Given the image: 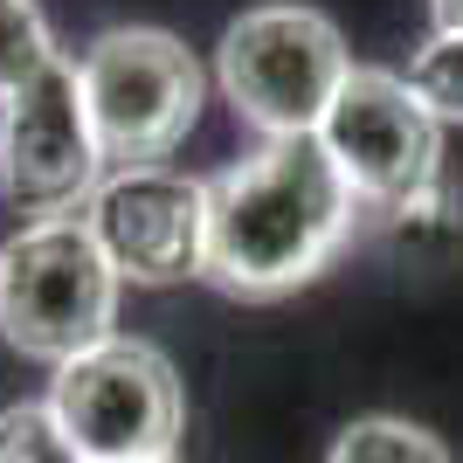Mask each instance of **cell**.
I'll return each instance as SVG.
<instances>
[{
	"label": "cell",
	"mask_w": 463,
	"mask_h": 463,
	"mask_svg": "<svg viewBox=\"0 0 463 463\" xmlns=\"http://www.w3.org/2000/svg\"><path fill=\"white\" fill-rule=\"evenodd\" d=\"M104 187V153L90 132L77 62L49 56L14 97H0V194L21 214H70Z\"/></svg>",
	"instance_id": "7"
},
{
	"label": "cell",
	"mask_w": 463,
	"mask_h": 463,
	"mask_svg": "<svg viewBox=\"0 0 463 463\" xmlns=\"http://www.w3.org/2000/svg\"><path fill=\"white\" fill-rule=\"evenodd\" d=\"M118 318V270L83 214H49L0 250V339L21 360H77Z\"/></svg>",
	"instance_id": "2"
},
{
	"label": "cell",
	"mask_w": 463,
	"mask_h": 463,
	"mask_svg": "<svg viewBox=\"0 0 463 463\" xmlns=\"http://www.w3.org/2000/svg\"><path fill=\"white\" fill-rule=\"evenodd\" d=\"M49 56H56V42H49V21L35 14V0H0V97H14Z\"/></svg>",
	"instance_id": "10"
},
{
	"label": "cell",
	"mask_w": 463,
	"mask_h": 463,
	"mask_svg": "<svg viewBox=\"0 0 463 463\" xmlns=\"http://www.w3.org/2000/svg\"><path fill=\"white\" fill-rule=\"evenodd\" d=\"M49 415L77 443L83 463H153L174 457L187 429V394H180L174 360L146 339H104L56 367Z\"/></svg>",
	"instance_id": "5"
},
{
	"label": "cell",
	"mask_w": 463,
	"mask_h": 463,
	"mask_svg": "<svg viewBox=\"0 0 463 463\" xmlns=\"http://www.w3.org/2000/svg\"><path fill=\"white\" fill-rule=\"evenodd\" d=\"M214 70H222V90L256 132L270 138H305L318 132L326 104L339 97V83L353 77L346 42L318 7H250L222 28V49H214Z\"/></svg>",
	"instance_id": "3"
},
{
	"label": "cell",
	"mask_w": 463,
	"mask_h": 463,
	"mask_svg": "<svg viewBox=\"0 0 463 463\" xmlns=\"http://www.w3.org/2000/svg\"><path fill=\"white\" fill-rule=\"evenodd\" d=\"M90 235L111 256L118 284H180L201 277L208 250V187L166 166H125L90 194Z\"/></svg>",
	"instance_id": "8"
},
{
	"label": "cell",
	"mask_w": 463,
	"mask_h": 463,
	"mask_svg": "<svg viewBox=\"0 0 463 463\" xmlns=\"http://www.w3.org/2000/svg\"><path fill=\"white\" fill-rule=\"evenodd\" d=\"M326 463H449V449L429 436L422 422H402V415H367L353 422Z\"/></svg>",
	"instance_id": "9"
},
{
	"label": "cell",
	"mask_w": 463,
	"mask_h": 463,
	"mask_svg": "<svg viewBox=\"0 0 463 463\" xmlns=\"http://www.w3.org/2000/svg\"><path fill=\"white\" fill-rule=\"evenodd\" d=\"M318 146L373 208H422L443 174V118L394 70H353L318 118Z\"/></svg>",
	"instance_id": "6"
},
{
	"label": "cell",
	"mask_w": 463,
	"mask_h": 463,
	"mask_svg": "<svg viewBox=\"0 0 463 463\" xmlns=\"http://www.w3.org/2000/svg\"><path fill=\"white\" fill-rule=\"evenodd\" d=\"M153 463H174V457H153Z\"/></svg>",
	"instance_id": "14"
},
{
	"label": "cell",
	"mask_w": 463,
	"mask_h": 463,
	"mask_svg": "<svg viewBox=\"0 0 463 463\" xmlns=\"http://www.w3.org/2000/svg\"><path fill=\"white\" fill-rule=\"evenodd\" d=\"M0 463H83L49 408H7L0 415Z\"/></svg>",
	"instance_id": "12"
},
{
	"label": "cell",
	"mask_w": 463,
	"mask_h": 463,
	"mask_svg": "<svg viewBox=\"0 0 463 463\" xmlns=\"http://www.w3.org/2000/svg\"><path fill=\"white\" fill-rule=\"evenodd\" d=\"M436 14V35H463V0H429Z\"/></svg>",
	"instance_id": "13"
},
{
	"label": "cell",
	"mask_w": 463,
	"mask_h": 463,
	"mask_svg": "<svg viewBox=\"0 0 463 463\" xmlns=\"http://www.w3.org/2000/svg\"><path fill=\"white\" fill-rule=\"evenodd\" d=\"M353 187L326 159L318 132L270 138L256 159L208 180V250L201 277L235 298H284L332 263L353 235Z\"/></svg>",
	"instance_id": "1"
},
{
	"label": "cell",
	"mask_w": 463,
	"mask_h": 463,
	"mask_svg": "<svg viewBox=\"0 0 463 463\" xmlns=\"http://www.w3.org/2000/svg\"><path fill=\"white\" fill-rule=\"evenodd\" d=\"M104 166H153L201 118V62L166 28H111L77 62Z\"/></svg>",
	"instance_id": "4"
},
{
	"label": "cell",
	"mask_w": 463,
	"mask_h": 463,
	"mask_svg": "<svg viewBox=\"0 0 463 463\" xmlns=\"http://www.w3.org/2000/svg\"><path fill=\"white\" fill-rule=\"evenodd\" d=\"M408 83L436 118H463V35H429L408 62Z\"/></svg>",
	"instance_id": "11"
}]
</instances>
